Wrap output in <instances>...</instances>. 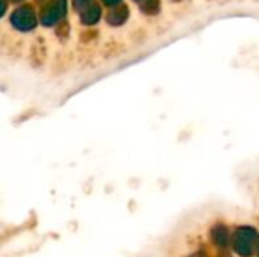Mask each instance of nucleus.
<instances>
[{"label": "nucleus", "mask_w": 259, "mask_h": 257, "mask_svg": "<svg viewBox=\"0 0 259 257\" xmlns=\"http://www.w3.org/2000/svg\"><path fill=\"white\" fill-rule=\"evenodd\" d=\"M258 233L252 227H240L232 238V247L234 250L243 257L252 256L255 251V245L258 241Z\"/></svg>", "instance_id": "nucleus-1"}, {"label": "nucleus", "mask_w": 259, "mask_h": 257, "mask_svg": "<svg viewBox=\"0 0 259 257\" xmlns=\"http://www.w3.org/2000/svg\"><path fill=\"white\" fill-rule=\"evenodd\" d=\"M211 239L219 247H228V244H229V232H228L226 226L215 224L211 229Z\"/></svg>", "instance_id": "nucleus-2"}, {"label": "nucleus", "mask_w": 259, "mask_h": 257, "mask_svg": "<svg viewBox=\"0 0 259 257\" xmlns=\"http://www.w3.org/2000/svg\"><path fill=\"white\" fill-rule=\"evenodd\" d=\"M255 251H256V256L259 257V238L258 241H256V245H255Z\"/></svg>", "instance_id": "nucleus-3"}, {"label": "nucleus", "mask_w": 259, "mask_h": 257, "mask_svg": "<svg viewBox=\"0 0 259 257\" xmlns=\"http://www.w3.org/2000/svg\"><path fill=\"white\" fill-rule=\"evenodd\" d=\"M188 257H205L202 253H196V254H191V256H188Z\"/></svg>", "instance_id": "nucleus-4"}, {"label": "nucleus", "mask_w": 259, "mask_h": 257, "mask_svg": "<svg viewBox=\"0 0 259 257\" xmlns=\"http://www.w3.org/2000/svg\"><path fill=\"white\" fill-rule=\"evenodd\" d=\"M219 257H231V256H229V254H220Z\"/></svg>", "instance_id": "nucleus-5"}]
</instances>
